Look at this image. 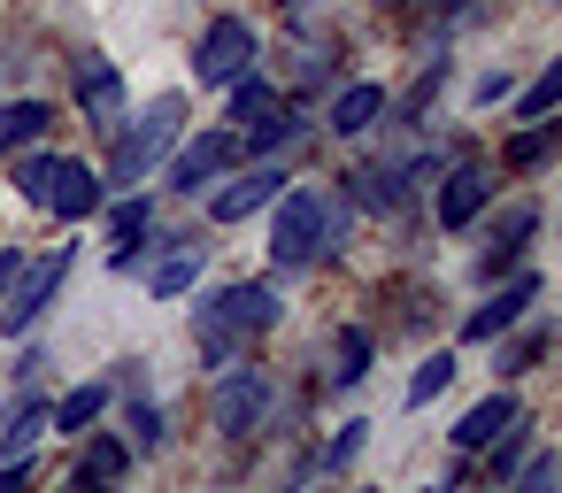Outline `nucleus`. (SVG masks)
Masks as SVG:
<instances>
[{"label":"nucleus","instance_id":"bb28decb","mask_svg":"<svg viewBox=\"0 0 562 493\" xmlns=\"http://www.w3.org/2000/svg\"><path fill=\"white\" fill-rule=\"evenodd\" d=\"M47 170H55V155H16V170H9V186H16V193H24V201L40 209V201H47Z\"/></svg>","mask_w":562,"mask_h":493},{"label":"nucleus","instance_id":"f257e3e1","mask_svg":"<svg viewBox=\"0 0 562 493\" xmlns=\"http://www.w3.org/2000/svg\"><path fill=\"white\" fill-rule=\"evenodd\" d=\"M278 324V293L270 285H216V293H201L193 301V347H201V362L209 370H224V362H239L262 332Z\"/></svg>","mask_w":562,"mask_h":493},{"label":"nucleus","instance_id":"a211bd4d","mask_svg":"<svg viewBox=\"0 0 562 493\" xmlns=\"http://www.w3.org/2000/svg\"><path fill=\"white\" fill-rule=\"evenodd\" d=\"M554 147H562V124H554V116H531V124L508 139V170H539Z\"/></svg>","mask_w":562,"mask_h":493},{"label":"nucleus","instance_id":"f3484780","mask_svg":"<svg viewBox=\"0 0 562 493\" xmlns=\"http://www.w3.org/2000/svg\"><path fill=\"white\" fill-rule=\"evenodd\" d=\"M47 132H55L47 101H9V109H0V155H9V147H40Z\"/></svg>","mask_w":562,"mask_h":493},{"label":"nucleus","instance_id":"f704fd0d","mask_svg":"<svg viewBox=\"0 0 562 493\" xmlns=\"http://www.w3.org/2000/svg\"><path fill=\"white\" fill-rule=\"evenodd\" d=\"M278 9H285V16H301V9H308V0H278Z\"/></svg>","mask_w":562,"mask_h":493},{"label":"nucleus","instance_id":"b1692460","mask_svg":"<svg viewBox=\"0 0 562 493\" xmlns=\"http://www.w3.org/2000/svg\"><path fill=\"white\" fill-rule=\"evenodd\" d=\"M447 385H454V355L439 347V355H424V362H416V378H408V408H424V401H439Z\"/></svg>","mask_w":562,"mask_h":493},{"label":"nucleus","instance_id":"9b49d317","mask_svg":"<svg viewBox=\"0 0 562 493\" xmlns=\"http://www.w3.org/2000/svg\"><path fill=\"white\" fill-rule=\"evenodd\" d=\"M385 86H339L331 93V109H324V124H331V139H362V132H378L385 124Z\"/></svg>","mask_w":562,"mask_h":493},{"label":"nucleus","instance_id":"c756f323","mask_svg":"<svg viewBox=\"0 0 562 493\" xmlns=\"http://www.w3.org/2000/svg\"><path fill=\"white\" fill-rule=\"evenodd\" d=\"M508 478H516L524 493H554V485H562V455H531V462H516Z\"/></svg>","mask_w":562,"mask_h":493},{"label":"nucleus","instance_id":"6e6552de","mask_svg":"<svg viewBox=\"0 0 562 493\" xmlns=\"http://www.w3.org/2000/svg\"><path fill=\"white\" fill-rule=\"evenodd\" d=\"M485 201H493V170L485 163H470V155H454L447 170H439V232H462V224H477L485 216Z\"/></svg>","mask_w":562,"mask_h":493},{"label":"nucleus","instance_id":"4be33fe9","mask_svg":"<svg viewBox=\"0 0 562 493\" xmlns=\"http://www.w3.org/2000/svg\"><path fill=\"white\" fill-rule=\"evenodd\" d=\"M124 470H132V447H124V439H93L86 462L70 470V485H109V478H124Z\"/></svg>","mask_w":562,"mask_h":493},{"label":"nucleus","instance_id":"9d476101","mask_svg":"<svg viewBox=\"0 0 562 493\" xmlns=\"http://www.w3.org/2000/svg\"><path fill=\"white\" fill-rule=\"evenodd\" d=\"M101 170H86V163H63L55 155V170H47V201L40 209H55L63 224H86V216H101Z\"/></svg>","mask_w":562,"mask_h":493},{"label":"nucleus","instance_id":"dca6fc26","mask_svg":"<svg viewBox=\"0 0 562 493\" xmlns=\"http://www.w3.org/2000/svg\"><path fill=\"white\" fill-rule=\"evenodd\" d=\"M508 416H524V408H516V393H485V401H477V408L454 424V447H462V455H477V447H485V439H493Z\"/></svg>","mask_w":562,"mask_h":493},{"label":"nucleus","instance_id":"f8f14e48","mask_svg":"<svg viewBox=\"0 0 562 493\" xmlns=\"http://www.w3.org/2000/svg\"><path fill=\"white\" fill-rule=\"evenodd\" d=\"M531 232H539V201H508V216L493 224V247L477 255V270H485V278L516 270V262H524V247H531Z\"/></svg>","mask_w":562,"mask_h":493},{"label":"nucleus","instance_id":"393cba45","mask_svg":"<svg viewBox=\"0 0 562 493\" xmlns=\"http://www.w3.org/2000/svg\"><path fill=\"white\" fill-rule=\"evenodd\" d=\"M124 447H132V455H155V447H162V408H155V401H132V408H124Z\"/></svg>","mask_w":562,"mask_h":493},{"label":"nucleus","instance_id":"2eb2a0df","mask_svg":"<svg viewBox=\"0 0 562 493\" xmlns=\"http://www.w3.org/2000/svg\"><path fill=\"white\" fill-rule=\"evenodd\" d=\"M78 101H86L101 124H116V116H124V78H116V63L86 55V63H78Z\"/></svg>","mask_w":562,"mask_h":493},{"label":"nucleus","instance_id":"20e7f679","mask_svg":"<svg viewBox=\"0 0 562 493\" xmlns=\"http://www.w3.org/2000/svg\"><path fill=\"white\" fill-rule=\"evenodd\" d=\"M63 285H70V247H55V255H40V262H16V278L0 285V332H32V324L55 309Z\"/></svg>","mask_w":562,"mask_h":493},{"label":"nucleus","instance_id":"a878e982","mask_svg":"<svg viewBox=\"0 0 562 493\" xmlns=\"http://www.w3.org/2000/svg\"><path fill=\"white\" fill-rule=\"evenodd\" d=\"M554 101H562V63H547L531 86H524V101H516V116L531 124V116H554Z\"/></svg>","mask_w":562,"mask_h":493},{"label":"nucleus","instance_id":"6ab92c4d","mask_svg":"<svg viewBox=\"0 0 562 493\" xmlns=\"http://www.w3.org/2000/svg\"><path fill=\"white\" fill-rule=\"evenodd\" d=\"M362 370H370V332H355V324H347V332L331 339V370H324V385H339V393H347V385H362Z\"/></svg>","mask_w":562,"mask_h":493},{"label":"nucleus","instance_id":"1a4fd4ad","mask_svg":"<svg viewBox=\"0 0 562 493\" xmlns=\"http://www.w3.org/2000/svg\"><path fill=\"white\" fill-rule=\"evenodd\" d=\"M232 163H239V132H193V139L170 155V186H178V193H201V186H216Z\"/></svg>","mask_w":562,"mask_h":493},{"label":"nucleus","instance_id":"2f4dec72","mask_svg":"<svg viewBox=\"0 0 562 493\" xmlns=\"http://www.w3.org/2000/svg\"><path fill=\"white\" fill-rule=\"evenodd\" d=\"M40 478V462H24V455H0V493H16V485H32Z\"/></svg>","mask_w":562,"mask_h":493},{"label":"nucleus","instance_id":"c9c22d12","mask_svg":"<svg viewBox=\"0 0 562 493\" xmlns=\"http://www.w3.org/2000/svg\"><path fill=\"white\" fill-rule=\"evenodd\" d=\"M393 9H408V0H393Z\"/></svg>","mask_w":562,"mask_h":493},{"label":"nucleus","instance_id":"4468645a","mask_svg":"<svg viewBox=\"0 0 562 493\" xmlns=\"http://www.w3.org/2000/svg\"><path fill=\"white\" fill-rule=\"evenodd\" d=\"M201 262H209V239H178V255L147 262V293H155V301H186V293L201 285Z\"/></svg>","mask_w":562,"mask_h":493},{"label":"nucleus","instance_id":"c85d7f7f","mask_svg":"<svg viewBox=\"0 0 562 493\" xmlns=\"http://www.w3.org/2000/svg\"><path fill=\"white\" fill-rule=\"evenodd\" d=\"M362 439H370V424H339V432H331V447L316 455V470H347V462L362 455Z\"/></svg>","mask_w":562,"mask_h":493},{"label":"nucleus","instance_id":"f03ea898","mask_svg":"<svg viewBox=\"0 0 562 493\" xmlns=\"http://www.w3.org/2000/svg\"><path fill=\"white\" fill-rule=\"evenodd\" d=\"M339 239H347V201H339V193H324V186H285V193L270 201V262L301 270V262H316V255H339Z\"/></svg>","mask_w":562,"mask_h":493},{"label":"nucleus","instance_id":"aec40b11","mask_svg":"<svg viewBox=\"0 0 562 493\" xmlns=\"http://www.w3.org/2000/svg\"><path fill=\"white\" fill-rule=\"evenodd\" d=\"M40 432H47V401H32V393H24L16 408H0V455H24Z\"/></svg>","mask_w":562,"mask_h":493},{"label":"nucleus","instance_id":"cd10ccee","mask_svg":"<svg viewBox=\"0 0 562 493\" xmlns=\"http://www.w3.org/2000/svg\"><path fill=\"white\" fill-rule=\"evenodd\" d=\"M539 355H547V324H531L524 339H508V347H501V378H516V370H531Z\"/></svg>","mask_w":562,"mask_h":493},{"label":"nucleus","instance_id":"7c9ffc66","mask_svg":"<svg viewBox=\"0 0 562 493\" xmlns=\"http://www.w3.org/2000/svg\"><path fill=\"white\" fill-rule=\"evenodd\" d=\"M109 224H116V247H147V201H124Z\"/></svg>","mask_w":562,"mask_h":493},{"label":"nucleus","instance_id":"ddd939ff","mask_svg":"<svg viewBox=\"0 0 562 493\" xmlns=\"http://www.w3.org/2000/svg\"><path fill=\"white\" fill-rule=\"evenodd\" d=\"M539 301V278H508L485 309H470V324H462V339H501L508 324H524V309Z\"/></svg>","mask_w":562,"mask_h":493},{"label":"nucleus","instance_id":"72a5a7b5","mask_svg":"<svg viewBox=\"0 0 562 493\" xmlns=\"http://www.w3.org/2000/svg\"><path fill=\"white\" fill-rule=\"evenodd\" d=\"M16 262H24L16 247H9V255H0V285H9V278H16Z\"/></svg>","mask_w":562,"mask_h":493},{"label":"nucleus","instance_id":"423d86ee","mask_svg":"<svg viewBox=\"0 0 562 493\" xmlns=\"http://www.w3.org/2000/svg\"><path fill=\"white\" fill-rule=\"evenodd\" d=\"M270 416V370H255L247 355L224 362V385H216V432L224 439H255Z\"/></svg>","mask_w":562,"mask_h":493},{"label":"nucleus","instance_id":"412c9836","mask_svg":"<svg viewBox=\"0 0 562 493\" xmlns=\"http://www.w3.org/2000/svg\"><path fill=\"white\" fill-rule=\"evenodd\" d=\"M109 401H116V385H109V378H93V385H78L63 408H47V424H63V432H86V424H93Z\"/></svg>","mask_w":562,"mask_h":493},{"label":"nucleus","instance_id":"7ed1b4c3","mask_svg":"<svg viewBox=\"0 0 562 493\" xmlns=\"http://www.w3.org/2000/svg\"><path fill=\"white\" fill-rule=\"evenodd\" d=\"M178 132H186V93H155V101L116 132V155H109V178H101V186L132 193L139 178H155V163L178 147Z\"/></svg>","mask_w":562,"mask_h":493},{"label":"nucleus","instance_id":"39448f33","mask_svg":"<svg viewBox=\"0 0 562 493\" xmlns=\"http://www.w3.org/2000/svg\"><path fill=\"white\" fill-rule=\"evenodd\" d=\"M262 63V40H255V24H239V16H216L209 32H201V47H193V86H232V78H247Z\"/></svg>","mask_w":562,"mask_h":493},{"label":"nucleus","instance_id":"0eeeda50","mask_svg":"<svg viewBox=\"0 0 562 493\" xmlns=\"http://www.w3.org/2000/svg\"><path fill=\"white\" fill-rule=\"evenodd\" d=\"M285 186H293V178H285V163H270V155H262L255 170H239L232 186H216V193H209V224H247V216H255V209H270Z\"/></svg>","mask_w":562,"mask_h":493},{"label":"nucleus","instance_id":"5701e85b","mask_svg":"<svg viewBox=\"0 0 562 493\" xmlns=\"http://www.w3.org/2000/svg\"><path fill=\"white\" fill-rule=\"evenodd\" d=\"M439 93H447V63H424V78L408 86V101H401V109H385V116H401V132H408V124H424V109H431Z\"/></svg>","mask_w":562,"mask_h":493},{"label":"nucleus","instance_id":"473e14b6","mask_svg":"<svg viewBox=\"0 0 562 493\" xmlns=\"http://www.w3.org/2000/svg\"><path fill=\"white\" fill-rule=\"evenodd\" d=\"M508 93H516L508 70H485V78H477V101H508Z\"/></svg>","mask_w":562,"mask_h":493}]
</instances>
